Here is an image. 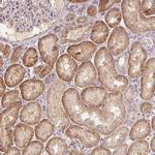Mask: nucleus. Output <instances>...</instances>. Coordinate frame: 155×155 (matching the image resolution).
I'll list each match as a JSON object with an SVG mask.
<instances>
[{
  "label": "nucleus",
  "instance_id": "f257e3e1",
  "mask_svg": "<svg viewBox=\"0 0 155 155\" xmlns=\"http://www.w3.org/2000/svg\"><path fill=\"white\" fill-rule=\"evenodd\" d=\"M58 11L50 0H4L1 1V23L20 33L31 32L53 21Z\"/></svg>",
  "mask_w": 155,
  "mask_h": 155
},
{
  "label": "nucleus",
  "instance_id": "f03ea898",
  "mask_svg": "<svg viewBox=\"0 0 155 155\" xmlns=\"http://www.w3.org/2000/svg\"><path fill=\"white\" fill-rule=\"evenodd\" d=\"M61 101L69 119L78 125L85 126L104 136H107L112 132L107 117L101 110L84 104L77 89H67L62 94Z\"/></svg>",
  "mask_w": 155,
  "mask_h": 155
},
{
  "label": "nucleus",
  "instance_id": "7ed1b4c3",
  "mask_svg": "<svg viewBox=\"0 0 155 155\" xmlns=\"http://www.w3.org/2000/svg\"><path fill=\"white\" fill-rule=\"evenodd\" d=\"M94 66L96 68L99 82L107 90L115 93H121L128 86L127 78L118 74L115 67V60L107 48H101L94 57Z\"/></svg>",
  "mask_w": 155,
  "mask_h": 155
},
{
  "label": "nucleus",
  "instance_id": "20e7f679",
  "mask_svg": "<svg viewBox=\"0 0 155 155\" xmlns=\"http://www.w3.org/2000/svg\"><path fill=\"white\" fill-rule=\"evenodd\" d=\"M122 17L126 27L134 33H144L154 31L155 18L145 17L141 9V1L139 0H124L121 3Z\"/></svg>",
  "mask_w": 155,
  "mask_h": 155
},
{
  "label": "nucleus",
  "instance_id": "39448f33",
  "mask_svg": "<svg viewBox=\"0 0 155 155\" xmlns=\"http://www.w3.org/2000/svg\"><path fill=\"white\" fill-rule=\"evenodd\" d=\"M53 86V85H52ZM65 85L56 82L53 87H51L48 94V116L56 127L60 130L68 127V115L66 114L65 110L61 107V94Z\"/></svg>",
  "mask_w": 155,
  "mask_h": 155
},
{
  "label": "nucleus",
  "instance_id": "423d86ee",
  "mask_svg": "<svg viewBox=\"0 0 155 155\" xmlns=\"http://www.w3.org/2000/svg\"><path fill=\"white\" fill-rule=\"evenodd\" d=\"M102 113L107 117V123L112 131L124 122L126 117V107L124 104L123 97L120 93L107 94L102 104Z\"/></svg>",
  "mask_w": 155,
  "mask_h": 155
},
{
  "label": "nucleus",
  "instance_id": "0eeeda50",
  "mask_svg": "<svg viewBox=\"0 0 155 155\" xmlns=\"http://www.w3.org/2000/svg\"><path fill=\"white\" fill-rule=\"evenodd\" d=\"M147 60L146 49L140 41H134L131 45L128 58V76L132 80L141 77Z\"/></svg>",
  "mask_w": 155,
  "mask_h": 155
},
{
  "label": "nucleus",
  "instance_id": "6e6552de",
  "mask_svg": "<svg viewBox=\"0 0 155 155\" xmlns=\"http://www.w3.org/2000/svg\"><path fill=\"white\" fill-rule=\"evenodd\" d=\"M65 134L69 139H76L81 141L85 148H94L101 144V134L89 128L81 127V125H71L65 129Z\"/></svg>",
  "mask_w": 155,
  "mask_h": 155
},
{
  "label": "nucleus",
  "instance_id": "1a4fd4ad",
  "mask_svg": "<svg viewBox=\"0 0 155 155\" xmlns=\"http://www.w3.org/2000/svg\"><path fill=\"white\" fill-rule=\"evenodd\" d=\"M38 51L45 63L54 65L59 55L58 37L55 34H48L38 41Z\"/></svg>",
  "mask_w": 155,
  "mask_h": 155
},
{
  "label": "nucleus",
  "instance_id": "9d476101",
  "mask_svg": "<svg viewBox=\"0 0 155 155\" xmlns=\"http://www.w3.org/2000/svg\"><path fill=\"white\" fill-rule=\"evenodd\" d=\"M155 58L152 57L145 63L141 78V98L143 101H150L154 96L155 84Z\"/></svg>",
  "mask_w": 155,
  "mask_h": 155
},
{
  "label": "nucleus",
  "instance_id": "9b49d317",
  "mask_svg": "<svg viewBox=\"0 0 155 155\" xmlns=\"http://www.w3.org/2000/svg\"><path fill=\"white\" fill-rule=\"evenodd\" d=\"M129 46V35L123 27H116L107 41V51L112 56H119Z\"/></svg>",
  "mask_w": 155,
  "mask_h": 155
},
{
  "label": "nucleus",
  "instance_id": "f8f14e48",
  "mask_svg": "<svg viewBox=\"0 0 155 155\" xmlns=\"http://www.w3.org/2000/svg\"><path fill=\"white\" fill-rule=\"evenodd\" d=\"M78 64L74 59L68 54H63L56 62V71L60 80L64 82H71L76 76Z\"/></svg>",
  "mask_w": 155,
  "mask_h": 155
},
{
  "label": "nucleus",
  "instance_id": "ddd939ff",
  "mask_svg": "<svg viewBox=\"0 0 155 155\" xmlns=\"http://www.w3.org/2000/svg\"><path fill=\"white\" fill-rule=\"evenodd\" d=\"M107 95V91L104 86L87 87L81 92L80 96L84 104L92 107H99L102 106Z\"/></svg>",
  "mask_w": 155,
  "mask_h": 155
},
{
  "label": "nucleus",
  "instance_id": "4468645a",
  "mask_svg": "<svg viewBox=\"0 0 155 155\" xmlns=\"http://www.w3.org/2000/svg\"><path fill=\"white\" fill-rule=\"evenodd\" d=\"M97 71L94 64L90 61L83 62L79 66L74 76V83L80 88H85L86 86H90L96 81Z\"/></svg>",
  "mask_w": 155,
  "mask_h": 155
},
{
  "label": "nucleus",
  "instance_id": "2eb2a0df",
  "mask_svg": "<svg viewBox=\"0 0 155 155\" xmlns=\"http://www.w3.org/2000/svg\"><path fill=\"white\" fill-rule=\"evenodd\" d=\"M96 51V45L92 41H83L81 44L72 45L67 49V53L78 61L86 62L91 59Z\"/></svg>",
  "mask_w": 155,
  "mask_h": 155
},
{
  "label": "nucleus",
  "instance_id": "dca6fc26",
  "mask_svg": "<svg viewBox=\"0 0 155 155\" xmlns=\"http://www.w3.org/2000/svg\"><path fill=\"white\" fill-rule=\"evenodd\" d=\"M20 91L24 101H34L45 92V83L41 80H27L20 85Z\"/></svg>",
  "mask_w": 155,
  "mask_h": 155
},
{
  "label": "nucleus",
  "instance_id": "f3484780",
  "mask_svg": "<svg viewBox=\"0 0 155 155\" xmlns=\"http://www.w3.org/2000/svg\"><path fill=\"white\" fill-rule=\"evenodd\" d=\"M41 107L37 101L28 102L23 107L20 114V120L28 125H35L41 119Z\"/></svg>",
  "mask_w": 155,
  "mask_h": 155
},
{
  "label": "nucleus",
  "instance_id": "a211bd4d",
  "mask_svg": "<svg viewBox=\"0 0 155 155\" xmlns=\"http://www.w3.org/2000/svg\"><path fill=\"white\" fill-rule=\"evenodd\" d=\"M129 134V129L126 126L117 127L115 130L107 134L101 142V146L106 147L107 149H115L126 141L127 136Z\"/></svg>",
  "mask_w": 155,
  "mask_h": 155
},
{
  "label": "nucleus",
  "instance_id": "6ab92c4d",
  "mask_svg": "<svg viewBox=\"0 0 155 155\" xmlns=\"http://www.w3.org/2000/svg\"><path fill=\"white\" fill-rule=\"evenodd\" d=\"M34 131L32 127L28 126L26 123H19L15 127L14 130V141L15 144L19 148H25V147L31 142L32 137H34Z\"/></svg>",
  "mask_w": 155,
  "mask_h": 155
},
{
  "label": "nucleus",
  "instance_id": "aec40b11",
  "mask_svg": "<svg viewBox=\"0 0 155 155\" xmlns=\"http://www.w3.org/2000/svg\"><path fill=\"white\" fill-rule=\"evenodd\" d=\"M22 107V101H17L11 107H6L5 111L0 114V128L12 127L19 117L20 110Z\"/></svg>",
  "mask_w": 155,
  "mask_h": 155
},
{
  "label": "nucleus",
  "instance_id": "412c9836",
  "mask_svg": "<svg viewBox=\"0 0 155 155\" xmlns=\"http://www.w3.org/2000/svg\"><path fill=\"white\" fill-rule=\"evenodd\" d=\"M25 74H26V69L24 68V66H22L21 64H12L5 71L4 82L6 83L7 87L14 88L23 81Z\"/></svg>",
  "mask_w": 155,
  "mask_h": 155
},
{
  "label": "nucleus",
  "instance_id": "4be33fe9",
  "mask_svg": "<svg viewBox=\"0 0 155 155\" xmlns=\"http://www.w3.org/2000/svg\"><path fill=\"white\" fill-rule=\"evenodd\" d=\"M150 132H151V126L149 120L140 119L131 127L128 136L131 141H137V140H144L149 136Z\"/></svg>",
  "mask_w": 155,
  "mask_h": 155
},
{
  "label": "nucleus",
  "instance_id": "5701e85b",
  "mask_svg": "<svg viewBox=\"0 0 155 155\" xmlns=\"http://www.w3.org/2000/svg\"><path fill=\"white\" fill-rule=\"evenodd\" d=\"M109 28H107V24L102 21H96L94 23L93 27L91 29V34H90V38L92 42L96 45L104 44V41L109 37Z\"/></svg>",
  "mask_w": 155,
  "mask_h": 155
},
{
  "label": "nucleus",
  "instance_id": "b1692460",
  "mask_svg": "<svg viewBox=\"0 0 155 155\" xmlns=\"http://www.w3.org/2000/svg\"><path fill=\"white\" fill-rule=\"evenodd\" d=\"M46 151L50 155H65L69 153L68 145L59 137H52L46 146Z\"/></svg>",
  "mask_w": 155,
  "mask_h": 155
},
{
  "label": "nucleus",
  "instance_id": "393cba45",
  "mask_svg": "<svg viewBox=\"0 0 155 155\" xmlns=\"http://www.w3.org/2000/svg\"><path fill=\"white\" fill-rule=\"evenodd\" d=\"M35 136L39 141L47 142L49 137L53 136L55 131V125L48 119H42L36 124L35 127Z\"/></svg>",
  "mask_w": 155,
  "mask_h": 155
},
{
  "label": "nucleus",
  "instance_id": "a878e982",
  "mask_svg": "<svg viewBox=\"0 0 155 155\" xmlns=\"http://www.w3.org/2000/svg\"><path fill=\"white\" fill-rule=\"evenodd\" d=\"M150 153L149 144L144 140H137L127 149L126 155H147Z\"/></svg>",
  "mask_w": 155,
  "mask_h": 155
},
{
  "label": "nucleus",
  "instance_id": "bb28decb",
  "mask_svg": "<svg viewBox=\"0 0 155 155\" xmlns=\"http://www.w3.org/2000/svg\"><path fill=\"white\" fill-rule=\"evenodd\" d=\"M0 150L1 152L6 151L9 147L12 146V143H14V132L11 129V127L8 128H1V131H0Z\"/></svg>",
  "mask_w": 155,
  "mask_h": 155
},
{
  "label": "nucleus",
  "instance_id": "cd10ccee",
  "mask_svg": "<svg viewBox=\"0 0 155 155\" xmlns=\"http://www.w3.org/2000/svg\"><path fill=\"white\" fill-rule=\"evenodd\" d=\"M121 17H122V15H121V12L119 11V8L114 7V8H111L107 12L106 17H104V20H106V23L109 27H111V28H116L120 24V22H121Z\"/></svg>",
  "mask_w": 155,
  "mask_h": 155
},
{
  "label": "nucleus",
  "instance_id": "c85d7f7f",
  "mask_svg": "<svg viewBox=\"0 0 155 155\" xmlns=\"http://www.w3.org/2000/svg\"><path fill=\"white\" fill-rule=\"evenodd\" d=\"M44 151V144L38 141L30 142L22 151L23 155H41Z\"/></svg>",
  "mask_w": 155,
  "mask_h": 155
},
{
  "label": "nucleus",
  "instance_id": "c756f323",
  "mask_svg": "<svg viewBox=\"0 0 155 155\" xmlns=\"http://www.w3.org/2000/svg\"><path fill=\"white\" fill-rule=\"evenodd\" d=\"M17 101H21V99H20L19 91L18 90H12V91L6 92V93L2 96L1 107H8Z\"/></svg>",
  "mask_w": 155,
  "mask_h": 155
},
{
  "label": "nucleus",
  "instance_id": "7c9ffc66",
  "mask_svg": "<svg viewBox=\"0 0 155 155\" xmlns=\"http://www.w3.org/2000/svg\"><path fill=\"white\" fill-rule=\"evenodd\" d=\"M38 61V54L34 48H29L24 53L23 56V64L26 67L34 66Z\"/></svg>",
  "mask_w": 155,
  "mask_h": 155
},
{
  "label": "nucleus",
  "instance_id": "2f4dec72",
  "mask_svg": "<svg viewBox=\"0 0 155 155\" xmlns=\"http://www.w3.org/2000/svg\"><path fill=\"white\" fill-rule=\"evenodd\" d=\"M141 9L145 17H154L155 2L153 0H144V1H141Z\"/></svg>",
  "mask_w": 155,
  "mask_h": 155
},
{
  "label": "nucleus",
  "instance_id": "473e14b6",
  "mask_svg": "<svg viewBox=\"0 0 155 155\" xmlns=\"http://www.w3.org/2000/svg\"><path fill=\"white\" fill-rule=\"evenodd\" d=\"M118 0H101V1H99V12L104 14L107 11L111 9V7L115 3H118Z\"/></svg>",
  "mask_w": 155,
  "mask_h": 155
},
{
  "label": "nucleus",
  "instance_id": "72a5a7b5",
  "mask_svg": "<svg viewBox=\"0 0 155 155\" xmlns=\"http://www.w3.org/2000/svg\"><path fill=\"white\" fill-rule=\"evenodd\" d=\"M91 155H111L112 152L110 151L109 149L106 148V147H96L91 151Z\"/></svg>",
  "mask_w": 155,
  "mask_h": 155
},
{
  "label": "nucleus",
  "instance_id": "f704fd0d",
  "mask_svg": "<svg viewBox=\"0 0 155 155\" xmlns=\"http://www.w3.org/2000/svg\"><path fill=\"white\" fill-rule=\"evenodd\" d=\"M22 53H23V47H18V48L15 49L14 52H12V58H11L12 63H16V62H18L20 60V58H21Z\"/></svg>",
  "mask_w": 155,
  "mask_h": 155
},
{
  "label": "nucleus",
  "instance_id": "c9c22d12",
  "mask_svg": "<svg viewBox=\"0 0 155 155\" xmlns=\"http://www.w3.org/2000/svg\"><path fill=\"white\" fill-rule=\"evenodd\" d=\"M78 143L72 142L71 143V148H69V154H85L84 148H81L80 145H77Z\"/></svg>",
  "mask_w": 155,
  "mask_h": 155
},
{
  "label": "nucleus",
  "instance_id": "e433bc0d",
  "mask_svg": "<svg viewBox=\"0 0 155 155\" xmlns=\"http://www.w3.org/2000/svg\"><path fill=\"white\" fill-rule=\"evenodd\" d=\"M127 149H128V147H127L126 144H121L120 146H118V147H116V148H115L114 152L112 154H114V155H122V154H124V155H126Z\"/></svg>",
  "mask_w": 155,
  "mask_h": 155
},
{
  "label": "nucleus",
  "instance_id": "4c0bfd02",
  "mask_svg": "<svg viewBox=\"0 0 155 155\" xmlns=\"http://www.w3.org/2000/svg\"><path fill=\"white\" fill-rule=\"evenodd\" d=\"M153 110V104H150V102H144L141 106V111L144 115H148L152 112Z\"/></svg>",
  "mask_w": 155,
  "mask_h": 155
},
{
  "label": "nucleus",
  "instance_id": "58836bf2",
  "mask_svg": "<svg viewBox=\"0 0 155 155\" xmlns=\"http://www.w3.org/2000/svg\"><path fill=\"white\" fill-rule=\"evenodd\" d=\"M1 56L4 57V58H7L12 53V48L11 46L8 45H4V44H1Z\"/></svg>",
  "mask_w": 155,
  "mask_h": 155
},
{
  "label": "nucleus",
  "instance_id": "ea45409f",
  "mask_svg": "<svg viewBox=\"0 0 155 155\" xmlns=\"http://www.w3.org/2000/svg\"><path fill=\"white\" fill-rule=\"evenodd\" d=\"M3 154H5V155H20V154H22V152L20 151L18 146H17V147H12H12H9L6 151H4Z\"/></svg>",
  "mask_w": 155,
  "mask_h": 155
},
{
  "label": "nucleus",
  "instance_id": "a19ab883",
  "mask_svg": "<svg viewBox=\"0 0 155 155\" xmlns=\"http://www.w3.org/2000/svg\"><path fill=\"white\" fill-rule=\"evenodd\" d=\"M52 69H53V65H49V64H48V66H46V67H44V68H42L41 72L39 74V77H41V78L46 77L47 74H50V72L52 71Z\"/></svg>",
  "mask_w": 155,
  "mask_h": 155
},
{
  "label": "nucleus",
  "instance_id": "79ce46f5",
  "mask_svg": "<svg viewBox=\"0 0 155 155\" xmlns=\"http://www.w3.org/2000/svg\"><path fill=\"white\" fill-rule=\"evenodd\" d=\"M0 95L3 96L5 94V88H6V83L3 82V78H0Z\"/></svg>",
  "mask_w": 155,
  "mask_h": 155
},
{
  "label": "nucleus",
  "instance_id": "37998d69",
  "mask_svg": "<svg viewBox=\"0 0 155 155\" xmlns=\"http://www.w3.org/2000/svg\"><path fill=\"white\" fill-rule=\"evenodd\" d=\"M87 14H88V16L90 17H94L97 14L96 7L94 5H90L88 8H87Z\"/></svg>",
  "mask_w": 155,
  "mask_h": 155
},
{
  "label": "nucleus",
  "instance_id": "c03bdc74",
  "mask_svg": "<svg viewBox=\"0 0 155 155\" xmlns=\"http://www.w3.org/2000/svg\"><path fill=\"white\" fill-rule=\"evenodd\" d=\"M42 68H44V66H42V65H39L38 67H35V68H34V74H39L41 72Z\"/></svg>",
  "mask_w": 155,
  "mask_h": 155
},
{
  "label": "nucleus",
  "instance_id": "a18cd8bd",
  "mask_svg": "<svg viewBox=\"0 0 155 155\" xmlns=\"http://www.w3.org/2000/svg\"><path fill=\"white\" fill-rule=\"evenodd\" d=\"M151 148H152V152H154L155 151V139L154 137L151 140Z\"/></svg>",
  "mask_w": 155,
  "mask_h": 155
},
{
  "label": "nucleus",
  "instance_id": "49530a36",
  "mask_svg": "<svg viewBox=\"0 0 155 155\" xmlns=\"http://www.w3.org/2000/svg\"><path fill=\"white\" fill-rule=\"evenodd\" d=\"M155 129V118L153 117V118H152V130H154Z\"/></svg>",
  "mask_w": 155,
  "mask_h": 155
},
{
  "label": "nucleus",
  "instance_id": "de8ad7c7",
  "mask_svg": "<svg viewBox=\"0 0 155 155\" xmlns=\"http://www.w3.org/2000/svg\"><path fill=\"white\" fill-rule=\"evenodd\" d=\"M86 1H71V3H85Z\"/></svg>",
  "mask_w": 155,
  "mask_h": 155
}]
</instances>
